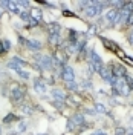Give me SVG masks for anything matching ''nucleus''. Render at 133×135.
<instances>
[{
	"mask_svg": "<svg viewBox=\"0 0 133 135\" xmlns=\"http://www.w3.org/2000/svg\"><path fill=\"white\" fill-rule=\"evenodd\" d=\"M34 60L37 61V65H38L40 69H44V71H50V69H52V57H50V55L35 54V55H34Z\"/></svg>",
	"mask_w": 133,
	"mask_h": 135,
	"instance_id": "nucleus-1",
	"label": "nucleus"
},
{
	"mask_svg": "<svg viewBox=\"0 0 133 135\" xmlns=\"http://www.w3.org/2000/svg\"><path fill=\"white\" fill-rule=\"evenodd\" d=\"M84 121H86V118H84V115H81V114H75V115H72V118L67 121V131H74V127L76 126H83Z\"/></svg>",
	"mask_w": 133,
	"mask_h": 135,
	"instance_id": "nucleus-2",
	"label": "nucleus"
},
{
	"mask_svg": "<svg viewBox=\"0 0 133 135\" xmlns=\"http://www.w3.org/2000/svg\"><path fill=\"white\" fill-rule=\"evenodd\" d=\"M103 8H104V3L103 2H93V3H90V6L86 9V16L87 17L98 16L101 11H103Z\"/></svg>",
	"mask_w": 133,
	"mask_h": 135,
	"instance_id": "nucleus-3",
	"label": "nucleus"
},
{
	"mask_svg": "<svg viewBox=\"0 0 133 135\" xmlns=\"http://www.w3.org/2000/svg\"><path fill=\"white\" fill-rule=\"evenodd\" d=\"M89 59H90V68H93V71H96V72H98L101 68L104 66V65H103V60H101V57H100V55H98V54H96L93 49L90 51V55H89Z\"/></svg>",
	"mask_w": 133,
	"mask_h": 135,
	"instance_id": "nucleus-4",
	"label": "nucleus"
},
{
	"mask_svg": "<svg viewBox=\"0 0 133 135\" xmlns=\"http://www.w3.org/2000/svg\"><path fill=\"white\" fill-rule=\"evenodd\" d=\"M60 74H61V78H63V80H64L66 83L75 81V72H74V68H70V66H67V65H64Z\"/></svg>",
	"mask_w": 133,
	"mask_h": 135,
	"instance_id": "nucleus-5",
	"label": "nucleus"
},
{
	"mask_svg": "<svg viewBox=\"0 0 133 135\" xmlns=\"http://www.w3.org/2000/svg\"><path fill=\"white\" fill-rule=\"evenodd\" d=\"M115 89L118 91V94H119V95H124V97L130 95V92H132V91H130V86L125 83V80H122V78H119V80H118Z\"/></svg>",
	"mask_w": 133,
	"mask_h": 135,
	"instance_id": "nucleus-6",
	"label": "nucleus"
},
{
	"mask_svg": "<svg viewBox=\"0 0 133 135\" xmlns=\"http://www.w3.org/2000/svg\"><path fill=\"white\" fill-rule=\"evenodd\" d=\"M25 92L22 88H17L14 91H11V101H14V103H20V101L23 100V97H25Z\"/></svg>",
	"mask_w": 133,
	"mask_h": 135,
	"instance_id": "nucleus-7",
	"label": "nucleus"
},
{
	"mask_svg": "<svg viewBox=\"0 0 133 135\" xmlns=\"http://www.w3.org/2000/svg\"><path fill=\"white\" fill-rule=\"evenodd\" d=\"M112 75H115L116 78H122L127 75V69L122 65H113L112 68Z\"/></svg>",
	"mask_w": 133,
	"mask_h": 135,
	"instance_id": "nucleus-8",
	"label": "nucleus"
},
{
	"mask_svg": "<svg viewBox=\"0 0 133 135\" xmlns=\"http://www.w3.org/2000/svg\"><path fill=\"white\" fill-rule=\"evenodd\" d=\"M118 9H110L107 11V14H106V20H107L110 25H116V20H118Z\"/></svg>",
	"mask_w": 133,
	"mask_h": 135,
	"instance_id": "nucleus-9",
	"label": "nucleus"
},
{
	"mask_svg": "<svg viewBox=\"0 0 133 135\" xmlns=\"http://www.w3.org/2000/svg\"><path fill=\"white\" fill-rule=\"evenodd\" d=\"M98 74H100V77L106 81V83H109V80H110V77H112V69L107 68V66H103L100 71H98Z\"/></svg>",
	"mask_w": 133,
	"mask_h": 135,
	"instance_id": "nucleus-10",
	"label": "nucleus"
},
{
	"mask_svg": "<svg viewBox=\"0 0 133 135\" xmlns=\"http://www.w3.org/2000/svg\"><path fill=\"white\" fill-rule=\"evenodd\" d=\"M34 89H35V92H38V94L46 92V84L42 81V78H35L34 80Z\"/></svg>",
	"mask_w": 133,
	"mask_h": 135,
	"instance_id": "nucleus-11",
	"label": "nucleus"
},
{
	"mask_svg": "<svg viewBox=\"0 0 133 135\" xmlns=\"http://www.w3.org/2000/svg\"><path fill=\"white\" fill-rule=\"evenodd\" d=\"M48 29H49V35H61V25L58 23H49Z\"/></svg>",
	"mask_w": 133,
	"mask_h": 135,
	"instance_id": "nucleus-12",
	"label": "nucleus"
},
{
	"mask_svg": "<svg viewBox=\"0 0 133 135\" xmlns=\"http://www.w3.org/2000/svg\"><path fill=\"white\" fill-rule=\"evenodd\" d=\"M52 97H54L55 101H63V103H64V100L67 98L66 94L63 92L61 89H54V91H52Z\"/></svg>",
	"mask_w": 133,
	"mask_h": 135,
	"instance_id": "nucleus-13",
	"label": "nucleus"
},
{
	"mask_svg": "<svg viewBox=\"0 0 133 135\" xmlns=\"http://www.w3.org/2000/svg\"><path fill=\"white\" fill-rule=\"evenodd\" d=\"M29 16H31L32 20H37V22H40V20L43 18L42 11H40L38 8H32V9H31V12H29Z\"/></svg>",
	"mask_w": 133,
	"mask_h": 135,
	"instance_id": "nucleus-14",
	"label": "nucleus"
},
{
	"mask_svg": "<svg viewBox=\"0 0 133 135\" xmlns=\"http://www.w3.org/2000/svg\"><path fill=\"white\" fill-rule=\"evenodd\" d=\"M26 46H28L29 49H34V51L42 49V43L38 42V40H28V42H26Z\"/></svg>",
	"mask_w": 133,
	"mask_h": 135,
	"instance_id": "nucleus-15",
	"label": "nucleus"
},
{
	"mask_svg": "<svg viewBox=\"0 0 133 135\" xmlns=\"http://www.w3.org/2000/svg\"><path fill=\"white\" fill-rule=\"evenodd\" d=\"M11 49V42L9 40H2L0 42V54H5Z\"/></svg>",
	"mask_w": 133,
	"mask_h": 135,
	"instance_id": "nucleus-16",
	"label": "nucleus"
},
{
	"mask_svg": "<svg viewBox=\"0 0 133 135\" xmlns=\"http://www.w3.org/2000/svg\"><path fill=\"white\" fill-rule=\"evenodd\" d=\"M18 120H20V117H17L14 114H8L6 117L3 118V123L5 124H9V123H14V121H18Z\"/></svg>",
	"mask_w": 133,
	"mask_h": 135,
	"instance_id": "nucleus-17",
	"label": "nucleus"
},
{
	"mask_svg": "<svg viewBox=\"0 0 133 135\" xmlns=\"http://www.w3.org/2000/svg\"><path fill=\"white\" fill-rule=\"evenodd\" d=\"M26 126H28V124H26L25 121H20L18 129H17V131H14V132L11 131V132H9V135H17V134H22V132H25V131H26Z\"/></svg>",
	"mask_w": 133,
	"mask_h": 135,
	"instance_id": "nucleus-18",
	"label": "nucleus"
},
{
	"mask_svg": "<svg viewBox=\"0 0 133 135\" xmlns=\"http://www.w3.org/2000/svg\"><path fill=\"white\" fill-rule=\"evenodd\" d=\"M20 109H22V112H23L25 115H31V114L34 112V109L29 106V104H22V106H20Z\"/></svg>",
	"mask_w": 133,
	"mask_h": 135,
	"instance_id": "nucleus-19",
	"label": "nucleus"
},
{
	"mask_svg": "<svg viewBox=\"0 0 133 135\" xmlns=\"http://www.w3.org/2000/svg\"><path fill=\"white\" fill-rule=\"evenodd\" d=\"M8 68H9V69H12V71H16V72H20V71H22V66H20V65H17L16 61H12V60L8 61Z\"/></svg>",
	"mask_w": 133,
	"mask_h": 135,
	"instance_id": "nucleus-20",
	"label": "nucleus"
},
{
	"mask_svg": "<svg viewBox=\"0 0 133 135\" xmlns=\"http://www.w3.org/2000/svg\"><path fill=\"white\" fill-rule=\"evenodd\" d=\"M95 112H100V114H107V109L103 103H96L95 104Z\"/></svg>",
	"mask_w": 133,
	"mask_h": 135,
	"instance_id": "nucleus-21",
	"label": "nucleus"
},
{
	"mask_svg": "<svg viewBox=\"0 0 133 135\" xmlns=\"http://www.w3.org/2000/svg\"><path fill=\"white\" fill-rule=\"evenodd\" d=\"M8 8H9V11H12V12H16V14H18V8H17V2H9V3H8Z\"/></svg>",
	"mask_w": 133,
	"mask_h": 135,
	"instance_id": "nucleus-22",
	"label": "nucleus"
},
{
	"mask_svg": "<svg viewBox=\"0 0 133 135\" xmlns=\"http://www.w3.org/2000/svg\"><path fill=\"white\" fill-rule=\"evenodd\" d=\"M67 89L76 92V91H78V84H76V81H70V83H67Z\"/></svg>",
	"mask_w": 133,
	"mask_h": 135,
	"instance_id": "nucleus-23",
	"label": "nucleus"
},
{
	"mask_svg": "<svg viewBox=\"0 0 133 135\" xmlns=\"http://www.w3.org/2000/svg\"><path fill=\"white\" fill-rule=\"evenodd\" d=\"M18 14H20V18H22L23 22H29V20H31V16H29L28 12H25V11H23V12H18Z\"/></svg>",
	"mask_w": 133,
	"mask_h": 135,
	"instance_id": "nucleus-24",
	"label": "nucleus"
},
{
	"mask_svg": "<svg viewBox=\"0 0 133 135\" xmlns=\"http://www.w3.org/2000/svg\"><path fill=\"white\" fill-rule=\"evenodd\" d=\"M17 74H18V77H20L22 80H28V78H29V72H26V71H23V69H22L20 72H17Z\"/></svg>",
	"mask_w": 133,
	"mask_h": 135,
	"instance_id": "nucleus-25",
	"label": "nucleus"
},
{
	"mask_svg": "<svg viewBox=\"0 0 133 135\" xmlns=\"http://www.w3.org/2000/svg\"><path fill=\"white\" fill-rule=\"evenodd\" d=\"M12 61H16L17 65H20L22 68H23V66L26 65V61H25V60H22L20 57H12Z\"/></svg>",
	"mask_w": 133,
	"mask_h": 135,
	"instance_id": "nucleus-26",
	"label": "nucleus"
},
{
	"mask_svg": "<svg viewBox=\"0 0 133 135\" xmlns=\"http://www.w3.org/2000/svg\"><path fill=\"white\" fill-rule=\"evenodd\" d=\"M49 42L52 45H57L60 42V35H49Z\"/></svg>",
	"mask_w": 133,
	"mask_h": 135,
	"instance_id": "nucleus-27",
	"label": "nucleus"
},
{
	"mask_svg": "<svg viewBox=\"0 0 133 135\" xmlns=\"http://www.w3.org/2000/svg\"><path fill=\"white\" fill-rule=\"evenodd\" d=\"M54 106H55L57 109H63V106H64V103H63V101H54Z\"/></svg>",
	"mask_w": 133,
	"mask_h": 135,
	"instance_id": "nucleus-28",
	"label": "nucleus"
},
{
	"mask_svg": "<svg viewBox=\"0 0 133 135\" xmlns=\"http://www.w3.org/2000/svg\"><path fill=\"white\" fill-rule=\"evenodd\" d=\"M116 135H125V127H118L116 129Z\"/></svg>",
	"mask_w": 133,
	"mask_h": 135,
	"instance_id": "nucleus-29",
	"label": "nucleus"
},
{
	"mask_svg": "<svg viewBox=\"0 0 133 135\" xmlns=\"http://www.w3.org/2000/svg\"><path fill=\"white\" fill-rule=\"evenodd\" d=\"M17 5H22L23 8H26V6L29 5V2H28V0H25V2H23V0H20V2H17Z\"/></svg>",
	"mask_w": 133,
	"mask_h": 135,
	"instance_id": "nucleus-30",
	"label": "nucleus"
},
{
	"mask_svg": "<svg viewBox=\"0 0 133 135\" xmlns=\"http://www.w3.org/2000/svg\"><path fill=\"white\" fill-rule=\"evenodd\" d=\"M127 25H132L133 26V12L129 16V18H127Z\"/></svg>",
	"mask_w": 133,
	"mask_h": 135,
	"instance_id": "nucleus-31",
	"label": "nucleus"
},
{
	"mask_svg": "<svg viewBox=\"0 0 133 135\" xmlns=\"http://www.w3.org/2000/svg\"><path fill=\"white\" fill-rule=\"evenodd\" d=\"M83 86H84V88H87V89H90V88H92V83H90V81H84Z\"/></svg>",
	"mask_w": 133,
	"mask_h": 135,
	"instance_id": "nucleus-32",
	"label": "nucleus"
},
{
	"mask_svg": "<svg viewBox=\"0 0 133 135\" xmlns=\"http://www.w3.org/2000/svg\"><path fill=\"white\" fill-rule=\"evenodd\" d=\"M92 135H107V134H106L104 131H96V132H93Z\"/></svg>",
	"mask_w": 133,
	"mask_h": 135,
	"instance_id": "nucleus-33",
	"label": "nucleus"
},
{
	"mask_svg": "<svg viewBox=\"0 0 133 135\" xmlns=\"http://www.w3.org/2000/svg\"><path fill=\"white\" fill-rule=\"evenodd\" d=\"M63 14H64V16H69V17H74V12H70V11H64Z\"/></svg>",
	"mask_w": 133,
	"mask_h": 135,
	"instance_id": "nucleus-34",
	"label": "nucleus"
},
{
	"mask_svg": "<svg viewBox=\"0 0 133 135\" xmlns=\"http://www.w3.org/2000/svg\"><path fill=\"white\" fill-rule=\"evenodd\" d=\"M9 2H0V8H5V6H8Z\"/></svg>",
	"mask_w": 133,
	"mask_h": 135,
	"instance_id": "nucleus-35",
	"label": "nucleus"
},
{
	"mask_svg": "<svg viewBox=\"0 0 133 135\" xmlns=\"http://www.w3.org/2000/svg\"><path fill=\"white\" fill-rule=\"evenodd\" d=\"M129 86H130V91H132V92H133V78H132V80H130V83H129Z\"/></svg>",
	"mask_w": 133,
	"mask_h": 135,
	"instance_id": "nucleus-36",
	"label": "nucleus"
},
{
	"mask_svg": "<svg viewBox=\"0 0 133 135\" xmlns=\"http://www.w3.org/2000/svg\"><path fill=\"white\" fill-rule=\"evenodd\" d=\"M127 135H133V131H130V132H129V134H127Z\"/></svg>",
	"mask_w": 133,
	"mask_h": 135,
	"instance_id": "nucleus-37",
	"label": "nucleus"
},
{
	"mask_svg": "<svg viewBox=\"0 0 133 135\" xmlns=\"http://www.w3.org/2000/svg\"><path fill=\"white\" fill-rule=\"evenodd\" d=\"M37 135H48V134H37Z\"/></svg>",
	"mask_w": 133,
	"mask_h": 135,
	"instance_id": "nucleus-38",
	"label": "nucleus"
},
{
	"mask_svg": "<svg viewBox=\"0 0 133 135\" xmlns=\"http://www.w3.org/2000/svg\"><path fill=\"white\" fill-rule=\"evenodd\" d=\"M0 135H2V127H0Z\"/></svg>",
	"mask_w": 133,
	"mask_h": 135,
	"instance_id": "nucleus-39",
	"label": "nucleus"
}]
</instances>
